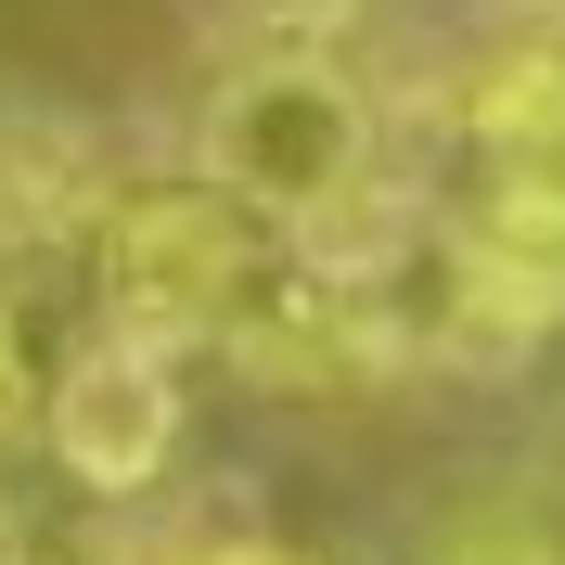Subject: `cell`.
<instances>
[{"instance_id":"obj_7","label":"cell","mask_w":565,"mask_h":565,"mask_svg":"<svg viewBox=\"0 0 565 565\" xmlns=\"http://www.w3.org/2000/svg\"><path fill=\"white\" fill-rule=\"evenodd\" d=\"M245 26H282V39H321V26H348L360 0H232Z\"/></svg>"},{"instance_id":"obj_3","label":"cell","mask_w":565,"mask_h":565,"mask_svg":"<svg viewBox=\"0 0 565 565\" xmlns=\"http://www.w3.org/2000/svg\"><path fill=\"white\" fill-rule=\"evenodd\" d=\"M450 206L565 245V26L501 39L450 104Z\"/></svg>"},{"instance_id":"obj_12","label":"cell","mask_w":565,"mask_h":565,"mask_svg":"<svg viewBox=\"0 0 565 565\" xmlns=\"http://www.w3.org/2000/svg\"><path fill=\"white\" fill-rule=\"evenodd\" d=\"M540 26H565V0H540Z\"/></svg>"},{"instance_id":"obj_2","label":"cell","mask_w":565,"mask_h":565,"mask_svg":"<svg viewBox=\"0 0 565 565\" xmlns=\"http://www.w3.org/2000/svg\"><path fill=\"white\" fill-rule=\"evenodd\" d=\"M282 232L257 206H232L218 180H129L104 206V232H90V309H104V334H129V348H232V321H245V296L270 282Z\"/></svg>"},{"instance_id":"obj_11","label":"cell","mask_w":565,"mask_h":565,"mask_svg":"<svg viewBox=\"0 0 565 565\" xmlns=\"http://www.w3.org/2000/svg\"><path fill=\"white\" fill-rule=\"evenodd\" d=\"M0 450H13V386H0Z\"/></svg>"},{"instance_id":"obj_1","label":"cell","mask_w":565,"mask_h":565,"mask_svg":"<svg viewBox=\"0 0 565 565\" xmlns=\"http://www.w3.org/2000/svg\"><path fill=\"white\" fill-rule=\"evenodd\" d=\"M373 168H386V104L321 39H270L232 77H206V104H193V180L257 206L282 245H321L334 218H360Z\"/></svg>"},{"instance_id":"obj_6","label":"cell","mask_w":565,"mask_h":565,"mask_svg":"<svg viewBox=\"0 0 565 565\" xmlns=\"http://www.w3.org/2000/svg\"><path fill=\"white\" fill-rule=\"evenodd\" d=\"M412 565H565V501L540 476H462L412 514Z\"/></svg>"},{"instance_id":"obj_4","label":"cell","mask_w":565,"mask_h":565,"mask_svg":"<svg viewBox=\"0 0 565 565\" xmlns=\"http://www.w3.org/2000/svg\"><path fill=\"white\" fill-rule=\"evenodd\" d=\"M180 437H193V386H180V360H168V348L90 334V348L52 360L39 450L65 462V489H90V501H141V489H168Z\"/></svg>"},{"instance_id":"obj_10","label":"cell","mask_w":565,"mask_h":565,"mask_svg":"<svg viewBox=\"0 0 565 565\" xmlns=\"http://www.w3.org/2000/svg\"><path fill=\"white\" fill-rule=\"evenodd\" d=\"M0 386H13V309H0Z\"/></svg>"},{"instance_id":"obj_5","label":"cell","mask_w":565,"mask_h":565,"mask_svg":"<svg viewBox=\"0 0 565 565\" xmlns=\"http://www.w3.org/2000/svg\"><path fill=\"white\" fill-rule=\"evenodd\" d=\"M116 180L90 154V129L52 104H0V245H65V232H104Z\"/></svg>"},{"instance_id":"obj_8","label":"cell","mask_w":565,"mask_h":565,"mask_svg":"<svg viewBox=\"0 0 565 565\" xmlns=\"http://www.w3.org/2000/svg\"><path fill=\"white\" fill-rule=\"evenodd\" d=\"M180 565H321V553H296V540H193Z\"/></svg>"},{"instance_id":"obj_9","label":"cell","mask_w":565,"mask_h":565,"mask_svg":"<svg viewBox=\"0 0 565 565\" xmlns=\"http://www.w3.org/2000/svg\"><path fill=\"white\" fill-rule=\"evenodd\" d=\"M0 565H39V540H26V527H13V514H0Z\"/></svg>"}]
</instances>
